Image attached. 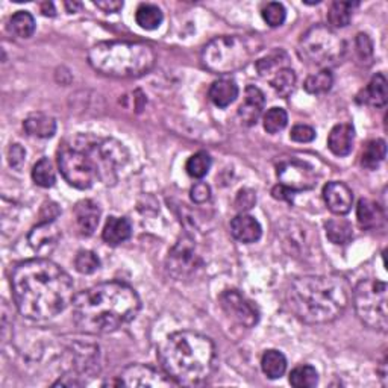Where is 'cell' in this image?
Listing matches in <instances>:
<instances>
[{
	"label": "cell",
	"mask_w": 388,
	"mask_h": 388,
	"mask_svg": "<svg viewBox=\"0 0 388 388\" xmlns=\"http://www.w3.org/2000/svg\"><path fill=\"white\" fill-rule=\"evenodd\" d=\"M11 288L17 310L30 320L57 317L73 302V279L50 259H28L14 267Z\"/></svg>",
	"instance_id": "6da1fadb"
},
{
	"label": "cell",
	"mask_w": 388,
	"mask_h": 388,
	"mask_svg": "<svg viewBox=\"0 0 388 388\" xmlns=\"http://www.w3.org/2000/svg\"><path fill=\"white\" fill-rule=\"evenodd\" d=\"M73 322L81 332L110 334L131 323L141 308L132 287L111 281L93 286L73 298Z\"/></svg>",
	"instance_id": "7a4b0ae2"
},
{
	"label": "cell",
	"mask_w": 388,
	"mask_h": 388,
	"mask_svg": "<svg viewBox=\"0 0 388 388\" xmlns=\"http://www.w3.org/2000/svg\"><path fill=\"white\" fill-rule=\"evenodd\" d=\"M129 158L124 146L114 139L78 137L58 153L61 175L69 185L88 190L98 181H117V169Z\"/></svg>",
	"instance_id": "3957f363"
},
{
	"label": "cell",
	"mask_w": 388,
	"mask_h": 388,
	"mask_svg": "<svg viewBox=\"0 0 388 388\" xmlns=\"http://www.w3.org/2000/svg\"><path fill=\"white\" fill-rule=\"evenodd\" d=\"M164 373L177 385L206 382L216 369L217 352L213 340L194 331L170 334L158 349Z\"/></svg>",
	"instance_id": "277c9868"
},
{
	"label": "cell",
	"mask_w": 388,
	"mask_h": 388,
	"mask_svg": "<svg viewBox=\"0 0 388 388\" xmlns=\"http://www.w3.org/2000/svg\"><path fill=\"white\" fill-rule=\"evenodd\" d=\"M287 305L295 316L310 324L337 320L351 302V287L340 276H300L291 282Z\"/></svg>",
	"instance_id": "5b68a950"
},
{
	"label": "cell",
	"mask_w": 388,
	"mask_h": 388,
	"mask_svg": "<svg viewBox=\"0 0 388 388\" xmlns=\"http://www.w3.org/2000/svg\"><path fill=\"white\" fill-rule=\"evenodd\" d=\"M88 62L105 76L128 79L149 73L156 55L149 45L140 41H102L90 49Z\"/></svg>",
	"instance_id": "8992f818"
},
{
	"label": "cell",
	"mask_w": 388,
	"mask_h": 388,
	"mask_svg": "<svg viewBox=\"0 0 388 388\" xmlns=\"http://www.w3.org/2000/svg\"><path fill=\"white\" fill-rule=\"evenodd\" d=\"M254 41L238 37L223 35L209 41L202 50V64L217 75H228L249 64L257 52Z\"/></svg>",
	"instance_id": "52a82bcc"
},
{
	"label": "cell",
	"mask_w": 388,
	"mask_h": 388,
	"mask_svg": "<svg viewBox=\"0 0 388 388\" xmlns=\"http://www.w3.org/2000/svg\"><path fill=\"white\" fill-rule=\"evenodd\" d=\"M346 45L328 26H312L302 35L298 54L308 64L319 67L335 66L343 59Z\"/></svg>",
	"instance_id": "ba28073f"
},
{
	"label": "cell",
	"mask_w": 388,
	"mask_h": 388,
	"mask_svg": "<svg viewBox=\"0 0 388 388\" xmlns=\"http://www.w3.org/2000/svg\"><path fill=\"white\" fill-rule=\"evenodd\" d=\"M387 284L380 279H364L353 290L355 311L367 328L387 332Z\"/></svg>",
	"instance_id": "9c48e42d"
},
{
	"label": "cell",
	"mask_w": 388,
	"mask_h": 388,
	"mask_svg": "<svg viewBox=\"0 0 388 388\" xmlns=\"http://www.w3.org/2000/svg\"><path fill=\"white\" fill-rule=\"evenodd\" d=\"M220 307L229 319L245 328H254L259 320V311L247 298L237 290H226L218 298Z\"/></svg>",
	"instance_id": "30bf717a"
},
{
	"label": "cell",
	"mask_w": 388,
	"mask_h": 388,
	"mask_svg": "<svg viewBox=\"0 0 388 388\" xmlns=\"http://www.w3.org/2000/svg\"><path fill=\"white\" fill-rule=\"evenodd\" d=\"M278 180L281 185H284L293 193H298L311 190V188L316 185L317 177L310 164L298 160H291L281 163L278 165Z\"/></svg>",
	"instance_id": "8fae6325"
},
{
	"label": "cell",
	"mask_w": 388,
	"mask_h": 388,
	"mask_svg": "<svg viewBox=\"0 0 388 388\" xmlns=\"http://www.w3.org/2000/svg\"><path fill=\"white\" fill-rule=\"evenodd\" d=\"M173 381L165 373L163 375L151 365L131 364L126 367L119 376V385L124 387H141V388H160L169 387Z\"/></svg>",
	"instance_id": "7c38bea8"
},
{
	"label": "cell",
	"mask_w": 388,
	"mask_h": 388,
	"mask_svg": "<svg viewBox=\"0 0 388 388\" xmlns=\"http://www.w3.org/2000/svg\"><path fill=\"white\" fill-rule=\"evenodd\" d=\"M197 257L194 254V245L192 240L182 238L169 257V270L177 278H182L196 269Z\"/></svg>",
	"instance_id": "4fadbf2b"
},
{
	"label": "cell",
	"mask_w": 388,
	"mask_h": 388,
	"mask_svg": "<svg viewBox=\"0 0 388 388\" xmlns=\"http://www.w3.org/2000/svg\"><path fill=\"white\" fill-rule=\"evenodd\" d=\"M323 201L331 213L344 216L352 209L353 193L343 182H329L323 188Z\"/></svg>",
	"instance_id": "5bb4252c"
},
{
	"label": "cell",
	"mask_w": 388,
	"mask_h": 388,
	"mask_svg": "<svg viewBox=\"0 0 388 388\" xmlns=\"http://www.w3.org/2000/svg\"><path fill=\"white\" fill-rule=\"evenodd\" d=\"M264 105V93L255 86H249L245 91V100L238 108V117L246 126H254L263 114Z\"/></svg>",
	"instance_id": "9a60e30c"
},
{
	"label": "cell",
	"mask_w": 388,
	"mask_h": 388,
	"mask_svg": "<svg viewBox=\"0 0 388 388\" xmlns=\"http://www.w3.org/2000/svg\"><path fill=\"white\" fill-rule=\"evenodd\" d=\"M73 214H75V222L82 235L88 237L94 234L100 220V208L96 202L81 201L73 209Z\"/></svg>",
	"instance_id": "2e32d148"
},
{
	"label": "cell",
	"mask_w": 388,
	"mask_h": 388,
	"mask_svg": "<svg viewBox=\"0 0 388 388\" xmlns=\"http://www.w3.org/2000/svg\"><path fill=\"white\" fill-rule=\"evenodd\" d=\"M355 129L351 123L335 124L328 135V148L337 156H346L352 152Z\"/></svg>",
	"instance_id": "e0dca14e"
},
{
	"label": "cell",
	"mask_w": 388,
	"mask_h": 388,
	"mask_svg": "<svg viewBox=\"0 0 388 388\" xmlns=\"http://www.w3.org/2000/svg\"><path fill=\"white\" fill-rule=\"evenodd\" d=\"M230 234L234 235L241 243H255L261 238L263 229L258 223V220L247 214H238L230 222Z\"/></svg>",
	"instance_id": "ac0fdd59"
},
{
	"label": "cell",
	"mask_w": 388,
	"mask_h": 388,
	"mask_svg": "<svg viewBox=\"0 0 388 388\" xmlns=\"http://www.w3.org/2000/svg\"><path fill=\"white\" fill-rule=\"evenodd\" d=\"M132 235V225L124 217H110L102 230V238L110 246H119Z\"/></svg>",
	"instance_id": "d6986e66"
},
{
	"label": "cell",
	"mask_w": 388,
	"mask_h": 388,
	"mask_svg": "<svg viewBox=\"0 0 388 388\" xmlns=\"http://www.w3.org/2000/svg\"><path fill=\"white\" fill-rule=\"evenodd\" d=\"M356 218L363 229H380L384 225L385 214L380 204L370 199H361L356 206Z\"/></svg>",
	"instance_id": "ffe728a7"
},
{
	"label": "cell",
	"mask_w": 388,
	"mask_h": 388,
	"mask_svg": "<svg viewBox=\"0 0 388 388\" xmlns=\"http://www.w3.org/2000/svg\"><path fill=\"white\" fill-rule=\"evenodd\" d=\"M23 128L28 135L37 139H50L57 132V122L47 114H30L23 122Z\"/></svg>",
	"instance_id": "44dd1931"
},
{
	"label": "cell",
	"mask_w": 388,
	"mask_h": 388,
	"mask_svg": "<svg viewBox=\"0 0 388 388\" xmlns=\"http://www.w3.org/2000/svg\"><path fill=\"white\" fill-rule=\"evenodd\" d=\"M209 99L218 108H226L238 98V86L233 79H218L209 88Z\"/></svg>",
	"instance_id": "7402d4cb"
},
{
	"label": "cell",
	"mask_w": 388,
	"mask_h": 388,
	"mask_svg": "<svg viewBox=\"0 0 388 388\" xmlns=\"http://www.w3.org/2000/svg\"><path fill=\"white\" fill-rule=\"evenodd\" d=\"M388 91H387V79L382 73H377L376 76L372 78L363 91V102L367 105H372V107L381 108L387 103Z\"/></svg>",
	"instance_id": "603a6c76"
},
{
	"label": "cell",
	"mask_w": 388,
	"mask_h": 388,
	"mask_svg": "<svg viewBox=\"0 0 388 388\" xmlns=\"http://www.w3.org/2000/svg\"><path fill=\"white\" fill-rule=\"evenodd\" d=\"M59 238L58 229L54 222H41L29 234V243L35 250L49 247V245H55Z\"/></svg>",
	"instance_id": "cb8c5ba5"
},
{
	"label": "cell",
	"mask_w": 388,
	"mask_h": 388,
	"mask_svg": "<svg viewBox=\"0 0 388 388\" xmlns=\"http://www.w3.org/2000/svg\"><path fill=\"white\" fill-rule=\"evenodd\" d=\"M261 369L269 380H279L287 370V360L282 352L276 349H269L261 358Z\"/></svg>",
	"instance_id": "d4e9b609"
},
{
	"label": "cell",
	"mask_w": 388,
	"mask_h": 388,
	"mask_svg": "<svg viewBox=\"0 0 388 388\" xmlns=\"http://www.w3.org/2000/svg\"><path fill=\"white\" fill-rule=\"evenodd\" d=\"M163 20H164L163 11L156 5L141 4L137 8V11H135V22L146 30L158 29L163 23Z\"/></svg>",
	"instance_id": "484cf974"
},
{
	"label": "cell",
	"mask_w": 388,
	"mask_h": 388,
	"mask_svg": "<svg viewBox=\"0 0 388 388\" xmlns=\"http://www.w3.org/2000/svg\"><path fill=\"white\" fill-rule=\"evenodd\" d=\"M327 229V237L334 245H348L353 238L352 225L344 218H331L324 225Z\"/></svg>",
	"instance_id": "4316f807"
},
{
	"label": "cell",
	"mask_w": 388,
	"mask_h": 388,
	"mask_svg": "<svg viewBox=\"0 0 388 388\" xmlns=\"http://www.w3.org/2000/svg\"><path fill=\"white\" fill-rule=\"evenodd\" d=\"M387 153V146L384 140H372L364 146L361 153V164L367 170H376Z\"/></svg>",
	"instance_id": "83f0119b"
},
{
	"label": "cell",
	"mask_w": 388,
	"mask_h": 388,
	"mask_svg": "<svg viewBox=\"0 0 388 388\" xmlns=\"http://www.w3.org/2000/svg\"><path fill=\"white\" fill-rule=\"evenodd\" d=\"M269 81L281 98H288L296 87V73L290 67H284L278 70L274 76H270Z\"/></svg>",
	"instance_id": "f1b7e54d"
},
{
	"label": "cell",
	"mask_w": 388,
	"mask_h": 388,
	"mask_svg": "<svg viewBox=\"0 0 388 388\" xmlns=\"http://www.w3.org/2000/svg\"><path fill=\"white\" fill-rule=\"evenodd\" d=\"M9 30L18 38H30L35 33V20L28 11H17L9 18Z\"/></svg>",
	"instance_id": "f546056e"
},
{
	"label": "cell",
	"mask_w": 388,
	"mask_h": 388,
	"mask_svg": "<svg viewBox=\"0 0 388 388\" xmlns=\"http://www.w3.org/2000/svg\"><path fill=\"white\" fill-rule=\"evenodd\" d=\"M356 6H358L356 2H334L328 13V22L334 28H346L351 23Z\"/></svg>",
	"instance_id": "4dcf8cb0"
},
{
	"label": "cell",
	"mask_w": 388,
	"mask_h": 388,
	"mask_svg": "<svg viewBox=\"0 0 388 388\" xmlns=\"http://www.w3.org/2000/svg\"><path fill=\"white\" fill-rule=\"evenodd\" d=\"M319 382V373L312 365H298L290 373V384L296 388H312Z\"/></svg>",
	"instance_id": "1f68e13d"
},
{
	"label": "cell",
	"mask_w": 388,
	"mask_h": 388,
	"mask_svg": "<svg viewBox=\"0 0 388 388\" xmlns=\"http://www.w3.org/2000/svg\"><path fill=\"white\" fill-rule=\"evenodd\" d=\"M284 67H288V57L286 52H282V50L275 52V54H271L257 62V70L259 75L264 78L274 76L278 70L284 69Z\"/></svg>",
	"instance_id": "d6a6232c"
},
{
	"label": "cell",
	"mask_w": 388,
	"mask_h": 388,
	"mask_svg": "<svg viewBox=\"0 0 388 388\" xmlns=\"http://www.w3.org/2000/svg\"><path fill=\"white\" fill-rule=\"evenodd\" d=\"M33 180L37 185L43 188L54 187L57 182V173L54 169V164L49 158H41L33 169Z\"/></svg>",
	"instance_id": "836d02e7"
},
{
	"label": "cell",
	"mask_w": 388,
	"mask_h": 388,
	"mask_svg": "<svg viewBox=\"0 0 388 388\" xmlns=\"http://www.w3.org/2000/svg\"><path fill=\"white\" fill-rule=\"evenodd\" d=\"M211 164H213L211 156H209L206 152H197L188 158L185 170L192 177L202 180V177L208 175L209 169H211Z\"/></svg>",
	"instance_id": "e575fe53"
},
{
	"label": "cell",
	"mask_w": 388,
	"mask_h": 388,
	"mask_svg": "<svg viewBox=\"0 0 388 388\" xmlns=\"http://www.w3.org/2000/svg\"><path fill=\"white\" fill-rule=\"evenodd\" d=\"M332 83H334L332 73L328 69H323L322 71L316 73V75L308 76L303 87H305V90L310 94H324L332 88Z\"/></svg>",
	"instance_id": "d590c367"
},
{
	"label": "cell",
	"mask_w": 388,
	"mask_h": 388,
	"mask_svg": "<svg viewBox=\"0 0 388 388\" xmlns=\"http://www.w3.org/2000/svg\"><path fill=\"white\" fill-rule=\"evenodd\" d=\"M288 123V115L284 108H271L264 115V129L269 134H278Z\"/></svg>",
	"instance_id": "8d00e7d4"
},
{
	"label": "cell",
	"mask_w": 388,
	"mask_h": 388,
	"mask_svg": "<svg viewBox=\"0 0 388 388\" xmlns=\"http://www.w3.org/2000/svg\"><path fill=\"white\" fill-rule=\"evenodd\" d=\"M75 267L82 275H91L100 267V259L91 250H81L75 258Z\"/></svg>",
	"instance_id": "74e56055"
},
{
	"label": "cell",
	"mask_w": 388,
	"mask_h": 388,
	"mask_svg": "<svg viewBox=\"0 0 388 388\" xmlns=\"http://www.w3.org/2000/svg\"><path fill=\"white\" fill-rule=\"evenodd\" d=\"M287 11L282 4L278 2H270L263 8V18L266 23L271 28H278L286 22Z\"/></svg>",
	"instance_id": "f35d334b"
},
{
	"label": "cell",
	"mask_w": 388,
	"mask_h": 388,
	"mask_svg": "<svg viewBox=\"0 0 388 388\" xmlns=\"http://www.w3.org/2000/svg\"><path fill=\"white\" fill-rule=\"evenodd\" d=\"M355 43H356V54H358L360 59L370 62V59L373 58V45L369 35L358 34L356 35Z\"/></svg>",
	"instance_id": "ab89813d"
},
{
	"label": "cell",
	"mask_w": 388,
	"mask_h": 388,
	"mask_svg": "<svg viewBox=\"0 0 388 388\" xmlns=\"http://www.w3.org/2000/svg\"><path fill=\"white\" fill-rule=\"evenodd\" d=\"M290 137L293 141H298V143H311L314 139H316V131L307 124H296L295 128L291 129Z\"/></svg>",
	"instance_id": "60d3db41"
},
{
	"label": "cell",
	"mask_w": 388,
	"mask_h": 388,
	"mask_svg": "<svg viewBox=\"0 0 388 388\" xmlns=\"http://www.w3.org/2000/svg\"><path fill=\"white\" fill-rule=\"evenodd\" d=\"M25 158H26V152L20 144H11V148L8 151V161L9 165L13 167V169H22V165L25 164Z\"/></svg>",
	"instance_id": "b9f144b4"
},
{
	"label": "cell",
	"mask_w": 388,
	"mask_h": 388,
	"mask_svg": "<svg viewBox=\"0 0 388 388\" xmlns=\"http://www.w3.org/2000/svg\"><path fill=\"white\" fill-rule=\"evenodd\" d=\"M255 202H257L255 193L252 190H247V188H245V190L238 192L237 199H235V206L240 209V211H247V209L254 208Z\"/></svg>",
	"instance_id": "7bdbcfd3"
},
{
	"label": "cell",
	"mask_w": 388,
	"mask_h": 388,
	"mask_svg": "<svg viewBox=\"0 0 388 388\" xmlns=\"http://www.w3.org/2000/svg\"><path fill=\"white\" fill-rule=\"evenodd\" d=\"M190 194L194 204H205L206 201H209V197H211V188H209L206 182H197L192 188Z\"/></svg>",
	"instance_id": "ee69618b"
},
{
	"label": "cell",
	"mask_w": 388,
	"mask_h": 388,
	"mask_svg": "<svg viewBox=\"0 0 388 388\" xmlns=\"http://www.w3.org/2000/svg\"><path fill=\"white\" fill-rule=\"evenodd\" d=\"M271 194H274L275 199H278V201H287V202H293V193L291 190H288V188H286L284 185H276L274 190H271Z\"/></svg>",
	"instance_id": "f6af8a7d"
},
{
	"label": "cell",
	"mask_w": 388,
	"mask_h": 388,
	"mask_svg": "<svg viewBox=\"0 0 388 388\" xmlns=\"http://www.w3.org/2000/svg\"><path fill=\"white\" fill-rule=\"evenodd\" d=\"M99 9H102L103 13H117L123 8V2H110V0H105V2H94Z\"/></svg>",
	"instance_id": "bcb514c9"
},
{
	"label": "cell",
	"mask_w": 388,
	"mask_h": 388,
	"mask_svg": "<svg viewBox=\"0 0 388 388\" xmlns=\"http://www.w3.org/2000/svg\"><path fill=\"white\" fill-rule=\"evenodd\" d=\"M41 13H43L45 16H55V8H54V4H49V2H46V4H43V5H41Z\"/></svg>",
	"instance_id": "7dc6e473"
},
{
	"label": "cell",
	"mask_w": 388,
	"mask_h": 388,
	"mask_svg": "<svg viewBox=\"0 0 388 388\" xmlns=\"http://www.w3.org/2000/svg\"><path fill=\"white\" fill-rule=\"evenodd\" d=\"M66 8L69 9V13H75L78 8H81V4H66Z\"/></svg>",
	"instance_id": "c3c4849f"
}]
</instances>
